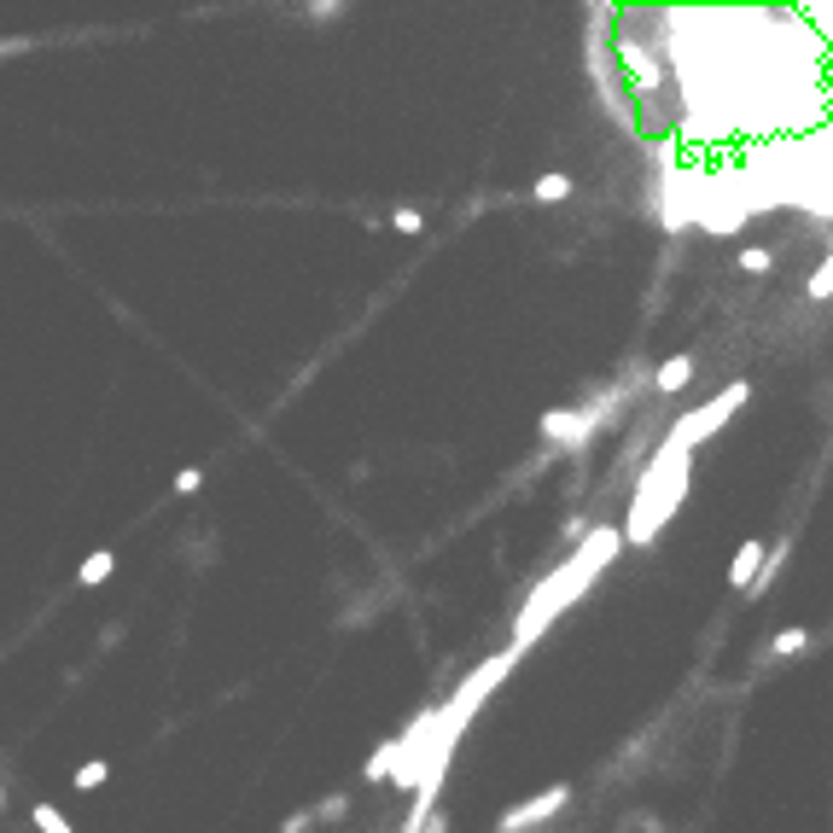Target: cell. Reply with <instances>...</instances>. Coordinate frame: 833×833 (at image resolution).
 <instances>
[{"mask_svg": "<svg viewBox=\"0 0 833 833\" xmlns=\"http://www.w3.org/2000/svg\"><path fill=\"white\" fill-rule=\"evenodd\" d=\"M601 420H606V402H583V409H554V414H542V437H548V443H565V450H583V443L601 432Z\"/></svg>", "mask_w": 833, "mask_h": 833, "instance_id": "4", "label": "cell"}, {"mask_svg": "<svg viewBox=\"0 0 833 833\" xmlns=\"http://www.w3.org/2000/svg\"><path fill=\"white\" fill-rule=\"evenodd\" d=\"M30 816H35V827H42V833H76V827L65 822V810H53V804H35Z\"/></svg>", "mask_w": 833, "mask_h": 833, "instance_id": "14", "label": "cell"}, {"mask_svg": "<svg viewBox=\"0 0 833 833\" xmlns=\"http://www.w3.org/2000/svg\"><path fill=\"white\" fill-rule=\"evenodd\" d=\"M310 822H315V810H298V816L286 822V833H303V827H310Z\"/></svg>", "mask_w": 833, "mask_h": 833, "instance_id": "19", "label": "cell"}, {"mask_svg": "<svg viewBox=\"0 0 833 833\" xmlns=\"http://www.w3.org/2000/svg\"><path fill=\"white\" fill-rule=\"evenodd\" d=\"M565 799H572V787H548V792H537V799H524V804H513L507 816L496 822V833H531V827H542V822H554L560 810H565Z\"/></svg>", "mask_w": 833, "mask_h": 833, "instance_id": "5", "label": "cell"}, {"mask_svg": "<svg viewBox=\"0 0 833 833\" xmlns=\"http://www.w3.org/2000/svg\"><path fill=\"white\" fill-rule=\"evenodd\" d=\"M391 228H397V234H420V228H425V216L402 205V210H391Z\"/></svg>", "mask_w": 833, "mask_h": 833, "instance_id": "16", "label": "cell"}, {"mask_svg": "<svg viewBox=\"0 0 833 833\" xmlns=\"http://www.w3.org/2000/svg\"><path fill=\"white\" fill-rule=\"evenodd\" d=\"M618 548H624V531H595V537H583V542H577V554L565 560L560 572H548V577L531 588L524 613L513 618V647H507V653L519 659L524 647H531V641L542 636V629L565 613V606H572V601H583V595H588V583H595V577L606 572V565L618 560Z\"/></svg>", "mask_w": 833, "mask_h": 833, "instance_id": "1", "label": "cell"}, {"mask_svg": "<svg viewBox=\"0 0 833 833\" xmlns=\"http://www.w3.org/2000/svg\"><path fill=\"white\" fill-rule=\"evenodd\" d=\"M361 776H368V781H391V776H397V740H385L374 758H368V769H361Z\"/></svg>", "mask_w": 833, "mask_h": 833, "instance_id": "10", "label": "cell"}, {"mask_svg": "<svg viewBox=\"0 0 833 833\" xmlns=\"http://www.w3.org/2000/svg\"><path fill=\"white\" fill-rule=\"evenodd\" d=\"M344 810H350V799H344V792H333L327 804H315V822H338Z\"/></svg>", "mask_w": 833, "mask_h": 833, "instance_id": "17", "label": "cell"}, {"mask_svg": "<svg viewBox=\"0 0 833 833\" xmlns=\"http://www.w3.org/2000/svg\"><path fill=\"white\" fill-rule=\"evenodd\" d=\"M531 198H537V205H565V198H572V175H565V170H548V175H537Z\"/></svg>", "mask_w": 833, "mask_h": 833, "instance_id": "8", "label": "cell"}, {"mask_svg": "<svg viewBox=\"0 0 833 833\" xmlns=\"http://www.w3.org/2000/svg\"><path fill=\"white\" fill-rule=\"evenodd\" d=\"M746 397H751V385L746 379H735V385H723L711 402H700L694 414H682L677 425H670V443H682V450H694L700 437H711V432H723V420L728 414H740L746 409Z\"/></svg>", "mask_w": 833, "mask_h": 833, "instance_id": "3", "label": "cell"}, {"mask_svg": "<svg viewBox=\"0 0 833 833\" xmlns=\"http://www.w3.org/2000/svg\"><path fill=\"white\" fill-rule=\"evenodd\" d=\"M688 473H694V450H682V443L664 437V450L647 461L641 473V490H636V507H629V524H624V542H653L670 513L688 501Z\"/></svg>", "mask_w": 833, "mask_h": 833, "instance_id": "2", "label": "cell"}, {"mask_svg": "<svg viewBox=\"0 0 833 833\" xmlns=\"http://www.w3.org/2000/svg\"><path fill=\"white\" fill-rule=\"evenodd\" d=\"M111 572H117V554H111V548H99V554H88L83 565H76V583H83V588H99Z\"/></svg>", "mask_w": 833, "mask_h": 833, "instance_id": "9", "label": "cell"}, {"mask_svg": "<svg viewBox=\"0 0 833 833\" xmlns=\"http://www.w3.org/2000/svg\"><path fill=\"white\" fill-rule=\"evenodd\" d=\"M764 560H769V542H758V537H751V542L740 548V554H735V565H728V583H735V588H746V595H751V583H758Z\"/></svg>", "mask_w": 833, "mask_h": 833, "instance_id": "6", "label": "cell"}, {"mask_svg": "<svg viewBox=\"0 0 833 833\" xmlns=\"http://www.w3.org/2000/svg\"><path fill=\"white\" fill-rule=\"evenodd\" d=\"M769 262H776V251H764V246H746L740 251V269L746 274H769Z\"/></svg>", "mask_w": 833, "mask_h": 833, "instance_id": "15", "label": "cell"}, {"mask_svg": "<svg viewBox=\"0 0 833 833\" xmlns=\"http://www.w3.org/2000/svg\"><path fill=\"white\" fill-rule=\"evenodd\" d=\"M0 810H7V792H0Z\"/></svg>", "mask_w": 833, "mask_h": 833, "instance_id": "20", "label": "cell"}, {"mask_svg": "<svg viewBox=\"0 0 833 833\" xmlns=\"http://www.w3.org/2000/svg\"><path fill=\"white\" fill-rule=\"evenodd\" d=\"M804 647H810V629H781L769 653H776V659H792V653H804Z\"/></svg>", "mask_w": 833, "mask_h": 833, "instance_id": "12", "label": "cell"}, {"mask_svg": "<svg viewBox=\"0 0 833 833\" xmlns=\"http://www.w3.org/2000/svg\"><path fill=\"white\" fill-rule=\"evenodd\" d=\"M804 292H810V303H827V298H833V251L822 257V269L810 274V286H804Z\"/></svg>", "mask_w": 833, "mask_h": 833, "instance_id": "11", "label": "cell"}, {"mask_svg": "<svg viewBox=\"0 0 833 833\" xmlns=\"http://www.w3.org/2000/svg\"><path fill=\"white\" fill-rule=\"evenodd\" d=\"M688 379H694V356H670L664 368L653 374V391H659V397H677Z\"/></svg>", "mask_w": 833, "mask_h": 833, "instance_id": "7", "label": "cell"}, {"mask_svg": "<svg viewBox=\"0 0 833 833\" xmlns=\"http://www.w3.org/2000/svg\"><path fill=\"white\" fill-rule=\"evenodd\" d=\"M198 484H205V473L187 466V473H175V496H198Z\"/></svg>", "mask_w": 833, "mask_h": 833, "instance_id": "18", "label": "cell"}, {"mask_svg": "<svg viewBox=\"0 0 833 833\" xmlns=\"http://www.w3.org/2000/svg\"><path fill=\"white\" fill-rule=\"evenodd\" d=\"M106 776H111V764H106V758H88L83 769H76V792H88V787H106Z\"/></svg>", "mask_w": 833, "mask_h": 833, "instance_id": "13", "label": "cell"}]
</instances>
